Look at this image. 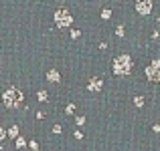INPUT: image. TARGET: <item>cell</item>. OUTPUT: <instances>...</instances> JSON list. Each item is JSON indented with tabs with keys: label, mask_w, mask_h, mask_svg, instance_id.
I'll list each match as a JSON object with an SVG mask.
<instances>
[{
	"label": "cell",
	"mask_w": 160,
	"mask_h": 151,
	"mask_svg": "<svg viewBox=\"0 0 160 151\" xmlns=\"http://www.w3.org/2000/svg\"><path fill=\"white\" fill-rule=\"evenodd\" d=\"M6 133H8L6 129H0V139H4V137H6Z\"/></svg>",
	"instance_id": "cell-18"
},
{
	"label": "cell",
	"mask_w": 160,
	"mask_h": 151,
	"mask_svg": "<svg viewBox=\"0 0 160 151\" xmlns=\"http://www.w3.org/2000/svg\"><path fill=\"white\" fill-rule=\"evenodd\" d=\"M152 129H154V133H160V125H158V123H156V125H154V127H152Z\"/></svg>",
	"instance_id": "cell-20"
},
{
	"label": "cell",
	"mask_w": 160,
	"mask_h": 151,
	"mask_svg": "<svg viewBox=\"0 0 160 151\" xmlns=\"http://www.w3.org/2000/svg\"><path fill=\"white\" fill-rule=\"evenodd\" d=\"M146 79L152 81V83H160V58H154L146 66Z\"/></svg>",
	"instance_id": "cell-4"
},
{
	"label": "cell",
	"mask_w": 160,
	"mask_h": 151,
	"mask_svg": "<svg viewBox=\"0 0 160 151\" xmlns=\"http://www.w3.org/2000/svg\"><path fill=\"white\" fill-rule=\"evenodd\" d=\"M79 36H81V32H79L77 28H73V30H71V39H79Z\"/></svg>",
	"instance_id": "cell-16"
},
{
	"label": "cell",
	"mask_w": 160,
	"mask_h": 151,
	"mask_svg": "<svg viewBox=\"0 0 160 151\" xmlns=\"http://www.w3.org/2000/svg\"><path fill=\"white\" fill-rule=\"evenodd\" d=\"M55 24H57L59 28H69L71 24H73V16H71V12L67 10V8H59V10L55 12Z\"/></svg>",
	"instance_id": "cell-3"
},
{
	"label": "cell",
	"mask_w": 160,
	"mask_h": 151,
	"mask_svg": "<svg viewBox=\"0 0 160 151\" xmlns=\"http://www.w3.org/2000/svg\"><path fill=\"white\" fill-rule=\"evenodd\" d=\"M102 87H103V81H102V79H98V77L89 79V83H87V91H91V93L102 91Z\"/></svg>",
	"instance_id": "cell-6"
},
{
	"label": "cell",
	"mask_w": 160,
	"mask_h": 151,
	"mask_svg": "<svg viewBox=\"0 0 160 151\" xmlns=\"http://www.w3.org/2000/svg\"><path fill=\"white\" fill-rule=\"evenodd\" d=\"M37 97H39L41 103H43V101H47V93H45V91H39V95H37Z\"/></svg>",
	"instance_id": "cell-13"
},
{
	"label": "cell",
	"mask_w": 160,
	"mask_h": 151,
	"mask_svg": "<svg viewBox=\"0 0 160 151\" xmlns=\"http://www.w3.org/2000/svg\"><path fill=\"white\" fill-rule=\"evenodd\" d=\"M73 111H75V105H73V103H71V105H67V109H65V113H67V115H71Z\"/></svg>",
	"instance_id": "cell-17"
},
{
	"label": "cell",
	"mask_w": 160,
	"mask_h": 151,
	"mask_svg": "<svg viewBox=\"0 0 160 151\" xmlns=\"http://www.w3.org/2000/svg\"><path fill=\"white\" fill-rule=\"evenodd\" d=\"M109 16H112V12H109L108 8H103V10H102V18H103V20H108Z\"/></svg>",
	"instance_id": "cell-10"
},
{
	"label": "cell",
	"mask_w": 160,
	"mask_h": 151,
	"mask_svg": "<svg viewBox=\"0 0 160 151\" xmlns=\"http://www.w3.org/2000/svg\"><path fill=\"white\" fill-rule=\"evenodd\" d=\"M53 133H61V125H55V127H53Z\"/></svg>",
	"instance_id": "cell-19"
},
{
	"label": "cell",
	"mask_w": 160,
	"mask_h": 151,
	"mask_svg": "<svg viewBox=\"0 0 160 151\" xmlns=\"http://www.w3.org/2000/svg\"><path fill=\"white\" fill-rule=\"evenodd\" d=\"M83 123H85V117H83V115H81V117H77V119H75V125H77V127H81Z\"/></svg>",
	"instance_id": "cell-11"
},
{
	"label": "cell",
	"mask_w": 160,
	"mask_h": 151,
	"mask_svg": "<svg viewBox=\"0 0 160 151\" xmlns=\"http://www.w3.org/2000/svg\"><path fill=\"white\" fill-rule=\"evenodd\" d=\"M47 81H51V83H59V81H61V77H59V73H57L55 69H51V71L47 73Z\"/></svg>",
	"instance_id": "cell-7"
},
{
	"label": "cell",
	"mask_w": 160,
	"mask_h": 151,
	"mask_svg": "<svg viewBox=\"0 0 160 151\" xmlns=\"http://www.w3.org/2000/svg\"><path fill=\"white\" fill-rule=\"evenodd\" d=\"M16 147H24V145H27V141H24V139H20V137H16Z\"/></svg>",
	"instance_id": "cell-12"
},
{
	"label": "cell",
	"mask_w": 160,
	"mask_h": 151,
	"mask_svg": "<svg viewBox=\"0 0 160 151\" xmlns=\"http://www.w3.org/2000/svg\"><path fill=\"white\" fill-rule=\"evenodd\" d=\"M134 105H136V107H144V97H142V95L134 97Z\"/></svg>",
	"instance_id": "cell-9"
},
{
	"label": "cell",
	"mask_w": 160,
	"mask_h": 151,
	"mask_svg": "<svg viewBox=\"0 0 160 151\" xmlns=\"http://www.w3.org/2000/svg\"><path fill=\"white\" fill-rule=\"evenodd\" d=\"M8 137H10V139H16V137H18V127H16V125H12V127L8 129Z\"/></svg>",
	"instance_id": "cell-8"
},
{
	"label": "cell",
	"mask_w": 160,
	"mask_h": 151,
	"mask_svg": "<svg viewBox=\"0 0 160 151\" xmlns=\"http://www.w3.org/2000/svg\"><path fill=\"white\" fill-rule=\"evenodd\" d=\"M116 34H118V36H120V39H122V36H124V34H126V30H124V26H118V28H116Z\"/></svg>",
	"instance_id": "cell-15"
},
{
	"label": "cell",
	"mask_w": 160,
	"mask_h": 151,
	"mask_svg": "<svg viewBox=\"0 0 160 151\" xmlns=\"http://www.w3.org/2000/svg\"><path fill=\"white\" fill-rule=\"evenodd\" d=\"M22 101H24V95H22V91H18L16 87L6 89V91H4V95H2V103H4V107H8V109L20 107Z\"/></svg>",
	"instance_id": "cell-2"
},
{
	"label": "cell",
	"mask_w": 160,
	"mask_h": 151,
	"mask_svg": "<svg viewBox=\"0 0 160 151\" xmlns=\"http://www.w3.org/2000/svg\"><path fill=\"white\" fill-rule=\"evenodd\" d=\"M136 10H138V14L148 16L152 12V0H136Z\"/></svg>",
	"instance_id": "cell-5"
},
{
	"label": "cell",
	"mask_w": 160,
	"mask_h": 151,
	"mask_svg": "<svg viewBox=\"0 0 160 151\" xmlns=\"http://www.w3.org/2000/svg\"><path fill=\"white\" fill-rule=\"evenodd\" d=\"M28 147H31L32 151H37V149H39V143H37V141H32V139H31V141H28Z\"/></svg>",
	"instance_id": "cell-14"
},
{
	"label": "cell",
	"mask_w": 160,
	"mask_h": 151,
	"mask_svg": "<svg viewBox=\"0 0 160 151\" xmlns=\"http://www.w3.org/2000/svg\"><path fill=\"white\" fill-rule=\"evenodd\" d=\"M31 151H32V149H31ZM37 151H39V149H37Z\"/></svg>",
	"instance_id": "cell-21"
},
{
	"label": "cell",
	"mask_w": 160,
	"mask_h": 151,
	"mask_svg": "<svg viewBox=\"0 0 160 151\" xmlns=\"http://www.w3.org/2000/svg\"><path fill=\"white\" fill-rule=\"evenodd\" d=\"M134 69V61L130 54H120L118 58H113L112 62V71L113 75H118V77H124V75H130Z\"/></svg>",
	"instance_id": "cell-1"
}]
</instances>
